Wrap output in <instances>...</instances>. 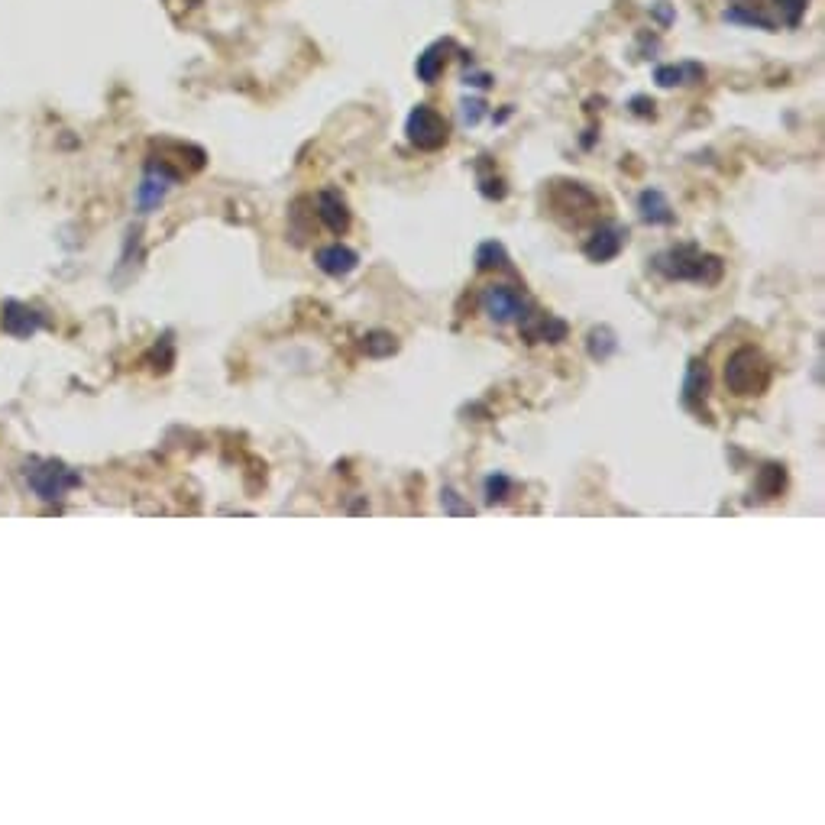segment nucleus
<instances>
[{
    "mask_svg": "<svg viewBox=\"0 0 825 825\" xmlns=\"http://www.w3.org/2000/svg\"><path fill=\"white\" fill-rule=\"evenodd\" d=\"M654 269L664 275L670 282H699V285H715L722 279L725 263L719 256L703 253L693 243L673 246V250H664L654 256Z\"/></svg>",
    "mask_w": 825,
    "mask_h": 825,
    "instance_id": "f257e3e1",
    "label": "nucleus"
},
{
    "mask_svg": "<svg viewBox=\"0 0 825 825\" xmlns=\"http://www.w3.org/2000/svg\"><path fill=\"white\" fill-rule=\"evenodd\" d=\"M23 479L43 502H62L68 492L81 486V476L62 460H26Z\"/></svg>",
    "mask_w": 825,
    "mask_h": 825,
    "instance_id": "f03ea898",
    "label": "nucleus"
},
{
    "mask_svg": "<svg viewBox=\"0 0 825 825\" xmlns=\"http://www.w3.org/2000/svg\"><path fill=\"white\" fill-rule=\"evenodd\" d=\"M770 382V366L754 347H741L725 363V385L735 395H761Z\"/></svg>",
    "mask_w": 825,
    "mask_h": 825,
    "instance_id": "7ed1b4c3",
    "label": "nucleus"
},
{
    "mask_svg": "<svg viewBox=\"0 0 825 825\" xmlns=\"http://www.w3.org/2000/svg\"><path fill=\"white\" fill-rule=\"evenodd\" d=\"M405 133H408V143L418 146L421 153H437V149H444L450 143V123L431 104L411 107V114L405 120Z\"/></svg>",
    "mask_w": 825,
    "mask_h": 825,
    "instance_id": "20e7f679",
    "label": "nucleus"
},
{
    "mask_svg": "<svg viewBox=\"0 0 825 825\" xmlns=\"http://www.w3.org/2000/svg\"><path fill=\"white\" fill-rule=\"evenodd\" d=\"M479 308L495 324H521L531 314L528 298L515 285H489L479 295Z\"/></svg>",
    "mask_w": 825,
    "mask_h": 825,
    "instance_id": "39448f33",
    "label": "nucleus"
},
{
    "mask_svg": "<svg viewBox=\"0 0 825 825\" xmlns=\"http://www.w3.org/2000/svg\"><path fill=\"white\" fill-rule=\"evenodd\" d=\"M625 243H628V227L605 224L583 243V253H586V259H593V263H609V259H615L625 250Z\"/></svg>",
    "mask_w": 825,
    "mask_h": 825,
    "instance_id": "423d86ee",
    "label": "nucleus"
},
{
    "mask_svg": "<svg viewBox=\"0 0 825 825\" xmlns=\"http://www.w3.org/2000/svg\"><path fill=\"white\" fill-rule=\"evenodd\" d=\"M318 217L330 233H337V237H343V233L350 230V204L340 195V188L318 191Z\"/></svg>",
    "mask_w": 825,
    "mask_h": 825,
    "instance_id": "0eeeda50",
    "label": "nucleus"
},
{
    "mask_svg": "<svg viewBox=\"0 0 825 825\" xmlns=\"http://www.w3.org/2000/svg\"><path fill=\"white\" fill-rule=\"evenodd\" d=\"M0 324L10 337H33L39 327H43V314L36 308L23 305V301H4L0 308Z\"/></svg>",
    "mask_w": 825,
    "mask_h": 825,
    "instance_id": "6e6552de",
    "label": "nucleus"
},
{
    "mask_svg": "<svg viewBox=\"0 0 825 825\" xmlns=\"http://www.w3.org/2000/svg\"><path fill=\"white\" fill-rule=\"evenodd\" d=\"M764 7H767L764 0H732L728 10H725V20L741 23V26H758V30H767V33H777L780 23L770 17Z\"/></svg>",
    "mask_w": 825,
    "mask_h": 825,
    "instance_id": "1a4fd4ad",
    "label": "nucleus"
},
{
    "mask_svg": "<svg viewBox=\"0 0 825 825\" xmlns=\"http://www.w3.org/2000/svg\"><path fill=\"white\" fill-rule=\"evenodd\" d=\"M314 263H318V269L324 275H330V279H340V275H350L356 266H360V256H356V250H350V246L330 243L324 250L314 253Z\"/></svg>",
    "mask_w": 825,
    "mask_h": 825,
    "instance_id": "9d476101",
    "label": "nucleus"
},
{
    "mask_svg": "<svg viewBox=\"0 0 825 825\" xmlns=\"http://www.w3.org/2000/svg\"><path fill=\"white\" fill-rule=\"evenodd\" d=\"M567 321L554 318V314H528L525 321H521V334L534 343H560L567 340Z\"/></svg>",
    "mask_w": 825,
    "mask_h": 825,
    "instance_id": "9b49d317",
    "label": "nucleus"
},
{
    "mask_svg": "<svg viewBox=\"0 0 825 825\" xmlns=\"http://www.w3.org/2000/svg\"><path fill=\"white\" fill-rule=\"evenodd\" d=\"M450 52H453V39H437V43H431L428 49L418 55L415 72H418V78L424 81V85H434V81L444 75Z\"/></svg>",
    "mask_w": 825,
    "mask_h": 825,
    "instance_id": "f8f14e48",
    "label": "nucleus"
},
{
    "mask_svg": "<svg viewBox=\"0 0 825 825\" xmlns=\"http://www.w3.org/2000/svg\"><path fill=\"white\" fill-rule=\"evenodd\" d=\"M175 182L165 172H159L156 165H146V172H143V182L140 188H136V204H140V211L149 214L153 208H159L162 198H165V191H169Z\"/></svg>",
    "mask_w": 825,
    "mask_h": 825,
    "instance_id": "ddd939ff",
    "label": "nucleus"
},
{
    "mask_svg": "<svg viewBox=\"0 0 825 825\" xmlns=\"http://www.w3.org/2000/svg\"><path fill=\"white\" fill-rule=\"evenodd\" d=\"M557 211H580V214H589L599 208V198L589 191L583 182H557V201H554Z\"/></svg>",
    "mask_w": 825,
    "mask_h": 825,
    "instance_id": "4468645a",
    "label": "nucleus"
},
{
    "mask_svg": "<svg viewBox=\"0 0 825 825\" xmlns=\"http://www.w3.org/2000/svg\"><path fill=\"white\" fill-rule=\"evenodd\" d=\"M706 395H709V373H706V363L693 360L690 369H686V379H683V405L690 408V411H696V415H703Z\"/></svg>",
    "mask_w": 825,
    "mask_h": 825,
    "instance_id": "2eb2a0df",
    "label": "nucleus"
},
{
    "mask_svg": "<svg viewBox=\"0 0 825 825\" xmlns=\"http://www.w3.org/2000/svg\"><path fill=\"white\" fill-rule=\"evenodd\" d=\"M638 214H641L644 224H651V227L673 224V208H670V201L664 198V191H660V188L641 191V195H638Z\"/></svg>",
    "mask_w": 825,
    "mask_h": 825,
    "instance_id": "dca6fc26",
    "label": "nucleus"
},
{
    "mask_svg": "<svg viewBox=\"0 0 825 825\" xmlns=\"http://www.w3.org/2000/svg\"><path fill=\"white\" fill-rule=\"evenodd\" d=\"M706 78V68L696 62H683V65H660L654 72V81L660 88H677V85H696V81Z\"/></svg>",
    "mask_w": 825,
    "mask_h": 825,
    "instance_id": "f3484780",
    "label": "nucleus"
},
{
    "mask_svg": "<svg viewBox=\"0 0 825 825\" xmlns=\"http://www.w3.org/2000/svg\"><path fill=\"white\" fill-rule=\"evenodd\" d=\"M586 347H589V356L602 363L618 350V340H615V334L609 327H593L589 330V337H586Z\"/></svg>",
    "mask_w": 825,
    "mask_h": 825,
    "instance_id": "a211bd4d",
    "label": "nucleus"
},
{
    "mask_svg": "<svg viewBox=\"0 0 825 825\" xmlns=\"http://www.w3.org/2000/svg\"><path fill=\"white\" fill-rule=\"evenodd\" d=\"M508 253H505V246L499 240H486V243H479L476 246V266L479 269H508Z\"/></svg>",
    "mask_w": 825,
    "mask_h": 825,
    "instance_id": "6ab92c4d",
    "label": "nucleus"
},
{
    "mask_svg": "<svg viewBox=\"0 0 825 825\" xmlns=\"http://www.w3.org/2000/svg\"><path fill=\"white\" fill-rule=\"evenodd\" d=\"M783 483H787V473H783V466L767 463L764 470L758 473V492H761V499H774V495H780V492H783Z\"/></svg>",
    "mask_w": 825,
    "mask_h": 825,
    "instance_id": "aec40b11",
    "label": "nucleus"
},
{
    "mask_svg": "<svg viewBox=\"0 0 825 825\" xmlns=\"http://www.w3.org/2000/svg\"><path fill=\"white\" fill-rule=\"evenodd\" d=\"M774 7H777V23L783 26H800L803 17H806V10H809V0H774Z\"/></svg>",
    "mask_w": 825,
    "mask_h": 825,
    "instance_id": "412c9836",
    "label": "nucleus"
},
{
    "mask_svg": "<svg viewBox=\"0 0 825 825\" xmlns=\"http://www.w3.org/2000/svg\"><path fill=\"white\" fill-rule=\"evenodd\" d=\"M398 350V340L392 334H385V330H376V334H369L363 340V353L366 356H392Z\"/></svg>",
    "mask_w": 825,
    "mask_h": 825,
    "instance_id": "4be33fe9",
    "label": "nucleus"
},
{
    "mask_svg": "<svg viewBox=\"0 0 825 825\" xmlns=\"http://www.w3.org/2000/svg\"><path fill=\"white\" fill-rule=\"evenodd\" d=\"M508 492H512V479H508L505 473H492V476H486V502H489V505L502 502Z\"/></svg>",
    "mask_w": 825,
    "mask_h": 825,
    "instance_id": "5701e85b",
    "label": "nucleus"
},
{
    "mask_svg": "<svg viewBox=\"0 0 825 825\" xmlns=\"http://www.w3.org/2000/svg\"><path fill=\"white\" fill-rule=\"evenodd\" d=\"M440 505H444L447 515H473V508L466 505V502H460V495L453 492V489H444V492H440Z\"/></svg>",
    "mask_w": 825,
    "mask_h": 825,
    "instance_id": "b1692460",
    "label": "nucleus"
},
{
    "mask_svg": "<svg viewBox=\"0 0 825 825\" xmlns=\"http://www.w3.org/2000/svg\"><path fill=\"white\" fill-rule=\"evenodd\" d=\"M460 114H463L466 127H476V123L483 120V114H486V104L483 101H463L460 104Z\"/></svg>",
    "mask_w": 825,
    "mask_h": 825,
    "instance_id": "393cba45",
    "label": "nucleus"
},
{
    "mask_svg": "<svg viewBox=\"0 0 825 825\" xmlns=\"http://www.w3.org/2000/svg\"><path fill=\"white\" fill-rule=\"evenodd\" d=\"M479 191H483L486 198H495V201H502L505 198V182L502 178H483V182H479Z\"/></svg>",
    "mask_w": 825,
    "mask_h": 825,
    "instance_id": "a878e982",
    "label": "nucleus"
},
{
    "mask_svg": "<svg viewBox=\"0 0 825 825\" xmlns=\"http://www.w3.org/2000/svg\"><path fill=\"white\" fill-rule=\"evenodd\" d=\"M631 107H635V114H654V101H648V98H635Z\"/></svg>",
    "mask_w": 825,
    "mask_h": 825,
    "instance_id": "bb28decb",
    "label": "nucleus"
},
{
    "mask_svg": "<svg viewBox=\"0 0 825 825\" xmlns=\"http://www.w3.org/2000/svg\"><path fill=\"white\" fill-rule=\"evenodd\" d=\"M466 85H476V88H489L492 78L489 75H466Z\"/></svg>",
    "mask_w": 825,
    "mask_h": 825,
    "instance_id": "cd10ccee",
    "label": "nucleus"
}]
</instances>
